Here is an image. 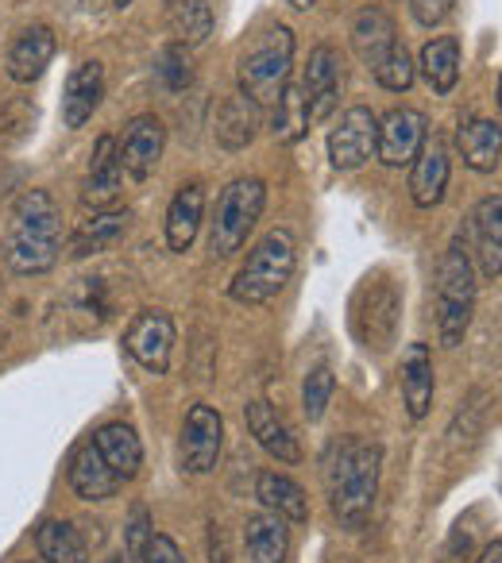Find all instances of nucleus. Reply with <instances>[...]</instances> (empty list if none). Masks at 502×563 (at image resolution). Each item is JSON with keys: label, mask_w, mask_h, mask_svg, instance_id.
Returning <instances> with one entry per match:
<instances>
[{"label": "nucleus", "mask_w": 502, "mask_h": 563, "mask_svg": "<svg viewBox=\"0 0 502 563\" xmlns=\"http://www.w3.org/2000/svg\"><path fill=\"white\" fill-rule=\"evenodd\" d=\"M456 0H410V12H414V20L422 27H437L445 24L448 16H452Z\"/></svg>", "instance_id": "obj_38"}, {"label": "nucleus", "mask_w": 502, "mask_h": 563, "mask_svg": "<svg viewBox=\"0 0 502 563\" xmlns=\"http://www.w3.org/2000/svg\"><path fill=\"white\" fill-rule=\"evenodd\" d=\"M97 444V452L105 455V463H109L112 471H117L124 483H132L135 475H140L143 467V444L140 437H135L132 424L124 421H112V424H101V429L89 437Z\"/></svg>", "instance_id": "obj_21"}, {"label": "nucleus", "mask_w": 502, "mask_h": 563, "mask_svg": "<svg viewBox=\"0 0 502 563\" xmlns=\"http://www.w3.org/2000/svg\"><path fill=\"white\" fill-rule=\"evenodd\" d=\"M271 124H275V140L279 143H298L302 135L309 132L314 117H309V101H306V89L302 81H291L279 97V104L271 109Z\"/></svg>", "instance_id": "obj_32"}, {"label": "nucleus", "mask_w": 502, "mask_h": 563, "mask_svg": "<svg viewBox=\"0 0 502 563\" xmlns=\"http://www.w3.org/2000/svg\"><path fill=\"white\" fill-rule=\"evenodd\" d=\"M105 97V70L101 63H81L74 66V74L66 78V89H63V120L66 128H81L89 117L97 112V104H101Z\"/></svg>", "instance_id": "obj_20"}, {"label": "nucleus", "mask_w": 502, "mask_h": 563, "mask_svg": "<svg viewBox=\"0 0 502 563\" xmlns=\"http://www.w3.org/2000/svg\"><path fill=\"white\" fill-rule=\"evenodd\" d=\"M4 263L12 274H47L63 251V217L58 205L43 189H28L17 197L4 228Z\"/></svg>", "instance_id": "obj_1"}, {"label": "nucleus", "mask_w": 502, "mask_h": 563, "mask_svg": "<svg viewBox=\"0 0 502 563\" xmlns=\"http://www.w3.org/2000/svg\"><path fill=\"white\" fill-rule=\"evenodd\" d=\"M476 563H502V540H491V544L479 552Z\"/></svg>", "instance_id": "obj_41"}, {"label": "nucleus", "mask_w": 502, "mask_h": 563, "mask_svg": "<svg viewBox=\"0 0 502 563\" xmlns=\"http://www.w3.org/2000/svg\"><path fill=\"white\" fill-rule=\"evenodd\" d=\"M379 467H383V448L371 440H340L325 460V486H329V506L345 529H363L375 509L379 494Z\"/></svg>", "instance_id": "obj_2"}, {"label": "nucleus", "mask_w": 502, "mask_h": 563, "mask_svg": "<svg viewBox=\"0 0 502 563\" xmlns=\"http://www.w3.org/2000/svg\"><path fill=\"white\" fill-rule=\"evenodd\" d=\"M394 43H399V35H394V24L383 9H363L360 16H356L352 47H356V55L363 58V66L375 70V66L394 51Z\"/></svg>", "instance_id": "obj_28"}, {"label": "nucleus", "mask_w": 502, "mask_h": 563, "mask_svg": "<svg viewBox=\"0 0 502 563\" xmlns=\"http://www.w3.org/2000/svg\"><path fill=\"white\" fill-rule=\"evenodd\" d=\"M375 81L383 89H391V93H406L414 86V58H410V51L402 43H394L391 55L375 66Z\"/></svg>", "instance_id": "obj_35"}, {"label": "nucleus", "mask_w": 502, "mask_h": 563, "mask_svg": "<svg viewBox=\"0 0 502 563\" xmlns=\"http://www.w3.org/2000/svg\"><path fill=\"white\" fill-rule=\"evenodd\" d=\"M499 104H502V81H499Z\"/></svg>", "instance_id": "obj_44"}, {"label": "nucleus", "mask_w": 502, "mask_h": 563, "mask_svg": "<svg viewBox=\"0 0 502 563\" xmlns=\"http://www.w3.org/2000/svg\"><path fill=\"white\" fill-rule=\"evenodd\" d=\"M255 498L263 501V509H271V514H279L283 521H309V498L306 490H302L294 478L279 475V471H263L260 478H255Z\"/></svg>", "instance_id": "obj_27"}, {"label": "nucleus", "mask_w": 502, "mask_h": 563, "mask_svg": "<svg viewBox=\"0 0 502 563\" xmlns=\"http://www.w3.org/2000/svg\"><path fill=\"white\" fill-rule=\"evenodd\" d=\"M375 135H379V120L371 109L356 104L340 117V124L329 132V163L337 170H360L363 163L375 151Z\"/></svg>", "instance_id": "obj_10"}, {"label": "nucleus", "mask_w": 502, "mask_h": 563, "mask_svg": "<svg viewBox=\"0 0 502 563\" xmlns=\"http://www.w3.org/2000/svg\"><path fill=\"white\" fill-rule=\"evenodd\" d=\"M124 352L140 363L148 375H166L174 355V321L163 309H143L124 332Z\"/></svg>", "instance_id": "obj_8"}, {"label": "nucleus", "mask_w": 502, "mask_h": 563, "mask_svg": "<svg viewBox=\"0 0 502 563\" xmlns=\"http://www.w3.org/2000/svg\"><path fill=\"white\" fill-rule=\"evenodd\" d=\"M243 421H248V432L260 440V448L268 455H275L279 463H302V448L298 440L291 437V429L283 424V417L275 413V406L263 398L248 401L243 409Z\"/></svg>", "instance_id": "obj_19"}, {"label": "nucleus", "mask_w": 502, "mask_h": 563, "mask_svg": "<svg viewBox=\"0 0 502 563\" xmlns=\"http://www.w3.org/2000/svg\"><path fill=\"white\" fill-rule=\"evenodd\" d=\"M151 537H155V525H151V509L143 506V501H135L132 517H128V529H124V552H128V560H140V555L148 552Z\"/></svg>", "instance_id": "obj_37"}, {"label": "nucleus", "mask_w": 502, "mask_h": 563, "mask_svg": "<svg viewBox=\"0 0 502 563\" xmlns=\"http://www.w3.org/2000/svg\"><path fill=\"white\" fill-rule=\"evenodd\" d=\"M422 74L437 93H452L460 81V40L456 35H440L422 47Z\"/></svg>", "instance_id": "obj_31"}, {"label": "nucleus", "mask_w": 502, "mask_h": 563, "mask_svg": "<svg viewBox=\"0 0 502 563\" xmlns=\"http://www.w3.org/2000/svg\"><path fill=\"white\" fill-rule=\"evenodd\" d=\"M263 205H268V186L260 178H236L217 197V209L209 220V255L212 258H232L236 251L248 243V232L260 220Z\"/></svg>", "instance_id": "obj_5"}, {"label": "nucleus", "mask_w": 502, "mask_h": 563, "mask_svg": "<svg viewBox=\"0 0 502 563\" xmlns=\"http://www.w3.org/2000/svg\"><path fill=\"white\" fill-rule=\"evenodd\" d=\"M302 89H306L309 117H314V120L332 117V109H337V97H340V55L329 47V43L314 47L309 66H306V78H302Z\"/></svg>", "instance_id": "obj_15"}, {"label": "nucleus", "mask_w": 502, "mask_h": 563, "mask_svg": "<svg viewBox=\"0 0 502 563\" xmlns=\"http://www.w3.org/2000/svg\"><path fill=\"white\" fill-rule=\"evenodd\" d=\"M294 266H298V247H294V235L286 228L263 235L255 247H251L248 263L240 266V274L232 278L228 294L240 306H268L271 298L286 290V282L294 278Z\"/></svg>", "instance_id": "obj_4"}, {"label": "nucleus", "mask_w": 502, "mask_h": 563, "mask_svg": "<svg viewBox=\"0 0 502 563\" xmlns=\"http://www.w3.org/2000/svg\"><path fill=\"white\" fill-rule=\"evenodd\" d=\"M471 247H476L483 278L502 274V197H483L471 212Z\"/></svg>", "instance_id": "obj_17"}, {"label": "nucleus", "mask_w": 502, "mask_h": 563, "mask_svg": "<svg viewBox=\"0 0 502 563\" xmlns=\"http://www.w3.org/2000/svg\"><path fill=\"white\" fill-rule=\"evenodd\" d=\"M286 4H291V9H298V12H306V9H314L317 0H286Z\"/></svg>", "instance_id": "obj_42"}, {"label": "nucleus", "mask_w": 502, "mask_h": 563, "mask_svg": "<svg viewBox=\"0 0 502 563\" xmlns=\"http://www.w3.org/2000/svg\"><path fill=\"white\" fill-rule=\"evenodd\" d=\"M332 390H337V378H332V371L325 363H317L306 375V383H302V409H306L309 421H321L332 401Z\"/></svg>", "instance_id": "obj_34"}, {"label": "nucleus", "mask_w": 502, "mask_h": 563, "mask_svg": "<svg viewBox=\"0 0 502 563\" xmlns=\"http://www.w3.org/2000/svg\"><path fill=\"white\" fill-rule=\"evenodd\" d=\"M117 4H120V9H124V4H132V0H117Z\"/></svg>", "instance_id": "obj_43"}, {"label": "nucleus", "mask_w": 502, "mask_h": 563, "mask_svg": "<svg viewBox=\"0 0 502 563\" xmlns=\"http://www.w3.org/2000/svg\"><path fill=\"white\" fill-rule=\"evenodd\" d=\"M171 32H174V43L197 47V43H205L212 32V9L205 0H171Z\"/></svg>", "instance_id": "obj_33"}, {"label": "nucleus", "mask_w": 502, "mask_h": 563, "mask_svg": "<svg viewBox=\"0 0 502 563\" xmlns=\"http://www.w3.org/2000/svg\"><path fill=\"white\" fill-rule=\"evenodd\" d=\"M291 70H294V32L286 24H271L240 55V66H236L240 97H248L255 109H275L283 89L291 86Z\"/></svg>", "instance_id": "obj_3"}, {"label": "nucleus", "mask_w": 502, "mask_h": 563, "mask_svg": "<svg viewBox=\"0 0 502 563\" xmlns=\"http://www.w3.org/2000/svg\"><path fill=\"white\" fill-rule=\"evenodd\" d=\"M429 140V128L417 109H391L379 120L375 135V155L386 166H410L422 151V143Z\"/></svg>", "instance_id": "obj_11"}, {"label": "nucleus", "mask_w": 502, "mask_h": 563, "mask_svg": "<svg viewBox=\"0 0 502 563\" xmlns=\"http://www.w3.org/2000/svg\"><path fill=\"white\" fill-rule=\"evenodd\" d=\"M243 544H248V563H283L291 552V529L279 514H255L243 525Z\"/></svg>", "instance_id": "obj_25"}, {"label": "nucleus", "mask_w": 502, "mask_h": 563, "mask_svg": "<svg viewBox=\"0 0 502 563\" xmlns=\"http://www.w3.org/2000/svg\"><path fill=\"white\" fill-rule=\"evenodd\" d=\"M255 128H260V109L248 101V97H228L225 104L217 109V143L225 151H240L255 140Z\"/></svg>", "instance_id": "obj_29"}, {"label": "nucleus", "mask_w": 502, "mask_h": 563, "mask_svg": "<svg viewBox=\"0 0 502 563\" xmlns=\"http://www.w3.org/2000/svg\"><path fill=\"white\" fill-rule=\"evenodd\" d=\"M140 563H186V560H182L178 544H174L166 532H155V537H151V544H148V552L140 555Z\"/></svg>", "instance_id": "obj_39"}, {"label": "nucleus", "mask_w": 502, "mask_h": 563, "mask_svg": "<svg viewBox=\"0 0 502 563\" xmlns=\"http://www.w3.org/2000/svg\"><path fill=\"white\" fill-rule=\"evenodd\" d=\"M128 224H132V212L128 209H105V212H94L89 220H81L70 235V255L74 258H86V255H97V251H109L117 240L128 235Z\"/></svg>", "instance_id": "obj_22"}, {"label": "nucleus", "mask_w": 502, "mask_h": 563, "mask_svg": "<svg viewBox=\"0 0 502 563\" xmlns=\"http://www.w3.org/2000/svg\"><path fill=\"white\" fill-rule=\"evenodd\" d=\"M159 78H163V86L171 89V93H182V89L194 81V58H189V47H182V43L163 47V55H159Z\"/></svg>", "instance_id": "obj_36"}, {"label": "nucleus", "mask_w": 502, "mask_h": 563, "mask_svg": "<svg viewBox=\"0 0 502 563\" xmlns=\"http://www.w3.org/2000/svg\"><path fill=\"white\" fill-rule=\"evenodd\" d=\"M456 147H460L463 163L471 170H494L502 158V124H494V120H468V124L456 128Z\"/></svg>", "instance_id": "obj_26"}, {"label": "nucleus", "mask_w": 502, "mask_h": 563, "mask_svg": "<svg viewBox=\"0 0 502 563\" xmlns=\"http://www.w3.org/2000/svg\"><path fill=\"white\" fill-rule=\"evenodd\" d=\"M120 174H124V163H120V143L112 135H101L94 147V158H89V174L86 186H81V205L94 212H105L120 201Z\"/></svg>", "instance_id": "obj_12"}, {"label": "nucleus", "mask_w": 502, "mask_h": 563, "mask_svg": "<svg viewBox=\"0 0 502 563\" xmlns=\"http://www.w3.org/2000/svg\"><path fill=\"white\" fill-rule=\"evenodd\" d=\"M433 355L429 344H410L402 355V398H406V413L422 421L433 406Z\"/></svg>", "instance_id": "obj_23"}, {"label": "nucleus", "mask_w": 502, "mask_h": 563, "mask_svg": "<svg viewBox=\"0 0 502 563\" xmlns=\"http://www.w3.org/2000/svg\"><path fill=\"white\" fill-rule=\"evenodd\" d=\"M402 317V294L386 274H371L352 298V332L368 352H386L394 344Z\"/></svg>", "instance_id": "obj_7"}, {"label": "nucleus", "mask_w": 502, "mask_h": 563, "mask_svg": "<svg viewBox=\"0 0 502 563\" xmlns=\"http://www.w3.org/2000/svg\"><path fill=\"white\" fill-rule=\"evenodd\" d=\"M109 563H117V560H109Z\"/></svg>", "instance_id": "obj_45"}, {"label": "nucleus", "mask_w": 502, "mask_h": 563, "mask_svg": "<svg viewBox=\"0 0 502 563\" xmlns=\"http://www.w3.org/2000/svg\"><path fill=\"white\" fill-rule=\"evenodd\" d=\"M163 143H166V128L159 117L143 112V117L128 120L124 140H120V163H124V170L140 181L151 178L159 158H163Z\"/></svg>", "instance_id": "obj_13"}, {"label": "nucleus", "mask_w": 502, "mask_h": 563, "mask_svg": "<svg viewBox=\"0 0 502 563\" xmlns=\"http://www.w3.org/2000/svg\"><path fill=\"white\" fill-rule=\"evenodd\" d=\"M182 467L189 475H209L225 448V421L212 406H194L182 421Z\"/></svg>", "instance_id": "obj_9"}, {"label": "nucleus", "mask_w": 502, "mask_h": 563, "mask_svg": "<svg viewBox=\"0 0 502 563\" xmlns=\"http://www.w3.org/2000/svg\"><path fill=\"white\" fill-rule=\"evenodd\" d=\"M205 217V189L197 181H186L178 194L171 197V209H166V247L186 251L197 240V228Z\"/></svg>", "instance_id": "obj_24"}, {"label": "nucleus", "mask_w": 502, "mask_h": 563, "mask_svg": "<svg viewBox=\"0 0 502 563\" xmlns=\"http://www.w3.org/2000/svg\"><path fill=\"white\" fill-rule=\"evenodd\" d=\"M35 548L47 563H89L86 537L78 532L74 521H43L35 532Z\"/></svg>", "instance_id": "obj_30"}, {"label": "nucleus", "mask_w": 502, "mask_h": 563, "mask_svg": "<svg viewBox=\"0 0 502 563\" xmlns=\"http://www.w3.org/2000/svg\"><path fill=\"white\" fill-rule=\"evenodd\" d=\"M70 486L81 501H105V498H117L124 478L105 463V455L97 452L94 440H86V444H78L70 455Z\"/></svg>", "instance_id": "obj_14"}, {"label": "nucleus", "mask_w": 502, "mask_h": 563, "mask_svg": "<svg viewBox=\"0 0 502 563\" xmlns=\"http://www.w3.org/2000/svg\"><path fill=\"white\" fill-rule=\"evenodd\" d=\"M445 186H448V151L445 143L433 135V140L422 143L414 158V170H410V197H414L417 209H433L440 205L445 197Z\"/></svg>", "instance_id": "obj_18"}, {"label": "nucleus", "mask_w": 502, "mask_h": 563, "mask_svg": "<svg viewBox=\"0 0 502 563\" xmlns=\"http://www.w3.org/2000/svg\"><path fill=\"white\" fill-rule=\"evenodd\" d=\"M58 43H55V32L43 24L28 27V32L17 35V43L9 47V78L20 81V86H32L47 74L51 58H55Z\"/></svg>", "instance_id": "obj_16"}, {"label": "nucleus", "mask_w": 502, "mask_h": 563, "mask_svg": "<svg viewBox=\"0 0 502 563\" xmlns=\"http://www.w3.org/2000/svg\"><path fill=\"white\" fill-rule=\"evenodd\" d=\"M471 309H476V274H471V258L463 240H452V247L440 258L437 274V329L440 344L456 347L471 324Z\"/></svg>", "instance_id": "obj_6"}, {"label": "nucleus", "mask_w": 502, "mask_h": 563, "mask_svg": "<svg viewBox=\"0 0 502 563\" xmlns=\"http://www.w3.org/2000/svg\"><path fill=\"white\" fill-rule=\"evenodd\" d=\"M209 563H232L228 560V537L217 521L209 525Z\"/></svg>", "instance_id": "obj_40"}]
</instances>
